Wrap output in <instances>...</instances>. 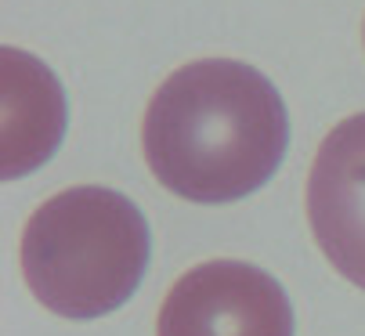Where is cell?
I'll use <instances>...</instances> for the list:
<instances>
[{"label":"cell","instance_id":"277c9868","mask_svg":"<svg viewBox=\"0 0 365 336\" xmlns=\"http://www.w3.org/2000/svg\"><path fill=\"white\" fill-rule=\"evenodd\" d=\"M307 220L326 260L365 290V112L336 123L307 174Z\"/></svg>","mask_w":365,"mask_h":336},{"label":"cell","instance_id":"3957f363","mask_svg":"<svg viewBox=\"0 0 365 336\" xmlns=\"http://www.w3.org/2000/svg\"><path fill=\"white\" fill-rule=\"evenodd\" d=\"M155 336H293V307L268 271L206 260L174 282Z\"/></svg>","mask_w":365,"mask_h":336},{"label":"cell","instance_id":"5b68a950","mask_svg":"<svg viewBox=\"0 0 365 336\" xmlns=\"http://www.w3.org/2000/svg\"><path fill=\"white\" fill-rule=\"evenodd\" d=\"M4 178H22L62 138V91L22 51H4Z\"/></svg>","mask_w":365,"mask_h":336},{"label":"cell","instance_id":"6da1fadb","mask_svg":"<svg viewBox=\"0 0 365 336\" xmlns=\"http://www.w3.org/2000/svg\"><path fill=\"white\" fill-rule=\"evenodd\" d=\"M289 138L279 91L232 58H202L155 87L141 145L148 170L188 203H235L264 185Z\"/></svg>","mask_w":365,"mask_h":336},{"label":"cell","instance_id":"7a4b0ae2","mask_svg":"<svg viewBox=\"0 0 365 336\" xmlns=\"http://www.w3.org/2000/svg\"><path fill=\"white\" fill-rule=\"evenodd\" d=\"M19 260L47 311L76 322L98 318L138 290L148 264V224L127 195L80 185L40 203L22 232Z\"/></svg>","mask_w":365,"mask_h":336},{"label":"cell","instance_id":"8992f818","mask_svg":"<svg viewBox=\"0 0 365 336\" xmlns=\"http://www.w3.org/2000/svg\"><path fill=\"white\" fill-rule=\"evenodd\" d=\"M361 36H365V26H361Z\"/></svg>","mask_w":365,"mask_h":336}]
</instances>
